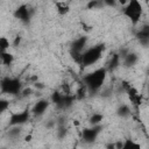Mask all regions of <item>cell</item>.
Listing matches in <instances>:
<instances>
[{"mask_svg":"<svg viewBox=\"0 0 149 149\" xmlns=\"http://www.w3.org/2000/svg\"><path fill=\"white\" fill-rule=\"evenodd\" d=\"M135 37L137 38V41L149 40V26H143V27L136 33Z\"/></svg>","mask_w":149,"mask_h":149,"instance_id":"obj_17","label":"cell"},{"mask_svg":"<svg viewBox=\"0 0 149 149\" xmlns=\"http://www.w3.org/2000/svg\"><path fill=\"white\" fill-rule=\"evenodd\" d=\"M8 108H9V101L7 99L0 98V114H2L3 112H6Z\"/></svg>","mask_w":149,"mask_h":149,"instance_id":"obj_24","label":"cell"},{"mask_svg":"<svg viewBox=\"0 0 149 149\" xmlns=\"http://www.w3.org/2000/svg\"><path fill=\"white\" fill-rule=\"evenodd\" d=\"M33 88L31 87H22V90H21V92H20V95L22 97V98H27V97H29V95H31L33 94Z\"/></svg>","mask_w":149,"mask_h":149,"instance_id":"obj_25","label":"cell"},{"mask_svg":"<svg viewBox=\"0 0 149 149\" xmlns=\"http://www.w3.org/2000/svg\"><path fill=\"white\" fill-rule=\"evenodd\" d=\"M101 1H102L104 5H106V6H108V7H115V6L118 5L116 0H101Z\"/></svg>","mask_w":149,"mask_h":149,"instance_id":"obj_28","label":"cell"},{"mask_svg":"<svg viewBox=\"0 0 149 149\" xmlns=\"http://www.w3.org/2000/svg\"><path fill=\"white\" fill-rule=\"evenodd\" d=\"M68 134L66 125H57V137L63 140Z\"/></svg>","mask_w":149,"mask_h":149,"instance_id":"obj_23","label":"cell"},{"mask_svg":"<svg viewBox=\"0 0 149 149\" xmlns=\"http://www.w3.org/2000/svg\"><path fill=\"white\" fill-rule=\"evenodd\" d=\"M31 137H33V135H31V134H28V135L24 136V141L29 142V141H31Z\"/></svg>","mask_w":149,"mask_h":149,"instance_id":"obj_31","label":"cell"},{"mask_svg":"<svg viewBox=\"0 0 149 149\" xmlns=\"http://www.w3.org/2000/svg\"><path fill=\"white\" fill-rule=\"evenodd\" d=\"M50 102L48 99H40L35 102V105L31 108V114L35 116H41L45 113V111L48 109Z\"/></svg>","mask_w":149,"mask_h":149,"instance_id":"obj_9","label":"cell"},{"mask_svg":"<svg viewBox=\"0 0 149 149\" xmlns=\"http://www.w3.org/2000/svg\"><path fill=\"white\" fill-rule=\"evenodd\" d=\"M30 120V112L28 109L21 112H13L8 119V126H23Z\"/></svg>","mask_w":149,"mask_h":149,"instance_id":"obj_5","label":"cell"},{"mask_svg":"<svg viewBox=\"0 0 149 149\" xmlns=\"http://www.w3.org/2000/svg\"><path fill=\"white\" fill-rule=\"evenodd\" d=\"M10 42L7 37L5 36H0V51H7L10 48Z\"/></svg>","mask_w":149,"mask_h":149,"instance_id":"obj_22","label":"cell"},{"mask_svg":"<svg viewBox=\"0 0 149 149\" xmlns=\"http://www.w3.org/2000/svg\"><path fill=\"white\" fill-rule=\"evenodd\" d=\"M126 92L128 93L129 100H130V102L133 104V106H135L136 108L140 107V105H141V102H142V95L139 93V91H137L135 87H133V86L130 85V86L126 90Z\"/></svg>","mask_w":149,"mask_h":149,"instance_id":"obj_10","label":"cell"},{"mask_svg":"<svg viewBox=\"0 0 149 149\" xmlns=\"http://www.w3.org/2000/svg\"><path fill=\"white\" fill-rule=\"evenodd\" d=\"M116 2H118L120 6H122V7H123V6L128 2V0H116Z\"/></svg>","mask_w":149,"mask_h":149,"instance_id":"obj_30","label":"cell"},{"mask_svg":"<svg viewBox=\"0 0 149 149\" xmlns=\"http://www.w3.org/2000/svg\"><path fill=\"white\" fill-rule=\"evenodd\" d=\"M64 95H65L64 93H62L59 91H55V92H52V94L50 97V100H51V102H54L56 105V107L59 108V106H61V104L64 99Z\"/></svg>","mask_w":149,"mask_h":149,"instance_id":"obj_16","label":"cell"},{"mask_svg":"<svg viewBox=\"0 0 149 149\" xmlns=\"http://www.w3.org/2000/svg\"><path fill=\"white\" fill-rule=\"evenodd\" d=\"M55 8H56V12L62 16L69 14V12H70V6L65 1H56L55 2Z\"/></svg>","mask_w":149,"mask_h":149,"instance_id":"obj_13","label":"cell"},{"mask_svg":"<svg viewBox=\"0 0 149 149\" xmlns=\"http://www.w3.org/2000/svg\"><path fill=\"white\" fill-rule=\"evenodd\" d=\"M141 146L136 142H134L133 140H126L122 144V149H140Z\"/></svg>","mask_w":149,"mask_h":149,"instance_id":"obj_21","label":"cell"},{"mask_svg":"<svg viewBox=\"0 0 149 149\" xmlns=\"http://www.w3.org/2000/svg\"><path fill=\"white\" fill-rule=\"evenodd\" d=\"M107 70L106 68H99L83 77V84L86 86L87 92L90 93H98L101 88L102 85L106 80L107 76Z\"/></svg>","mask_w":149,"mask_h":149,"instance_id":"obj_1","label":"cell"},{"mask_svg":"<svg viewBox=\"0 0 149 149\" xmlns=\"http://www.w3.org/2000/svg\"><path fill=\"white\" fill-rule=\"evenodd\" d=\"M104 120V115L101 113H93L90 119H88V122L91 126H95V125H100Z\"/></svg>","mask_w":149,"mask_h":149,"instance_id":"obj_18","label":"cell"},{"mask_svg":"<svg viewBox=\"0 0 149 149\" xmlns=\"http://www.w3.org/2000/svg\"><path fill=\"white\" fill-rule=\"evenodd\" d=\"M104 50H105L104 44H98V45L91 47L88 49H85L80 55V63L79 64L83 66H90L92 64H95L100 59Z\"/></svg>","mask_w":149,"mask_h":149,"instance_id":"obj_3","label":"cell"},{"mask_svg":"<svg viewBox=\"0 0 149 149\" xmlns=\"http://www.w3.org/2000/svg\"><path fill=\"white\" fill-rule=\"evenodd\" d=\"M87 44V37L86 36H80L78 38H76L72 43H71V48H70V52L71 54H81Z\"/></svg>","mask_w":149,"mask_h":149,"instance_id":"obj_8","label":"cell"},{"mask_svg":"<svg viewBox=\"0 0 149 149\" xmlns=\"http://www.w3.org/2000/svg\"><path fill=\"white\" fill-rule=\"evenodd\" d=\"M14 17L21 21L23 24H28L31 19V10L29 6L26 3H21L20 6H17L14 10Z\"/></svg>","mask_w":149,"mask_h":149,"instance_id":"obj_6","label":"cell"},{"mask_svg":"<svg viewBox=\"0 0 149 149\" xmlns=\"http://www.w3.org/2000/svg\"><path fill=\"white\" fill-rule=\"evenodd\" d=\"M120 63H121L120 55L119 54H113L111 59H109V62H108V65L106 66V70L107 71H113V70H115L120 65Z\"/></svg>","mask_w":149,"mask_h":149,"instance_id":"obj_14","label":"cell"},{"mask_svg":"<svg viewBox=\"0 0 149 149\" xmlns=\"http://www.w3.org/2000/svg\"><path fill=\"white\" fill-rule=\"evenodd\" d=\"M22 90V83L15 77H5L0 80V91L5 94L16 95Z\"/></svg>","mask_w":149,"mask_h":149,"instance_id":"obj_4","label":"cell"},{"mask_svg":"<svg viewBox=\"0 0 149 149\" xmlns=\"http://www.w3.org/2000/svg\"><path fill=\"white\" fill-rule=\"evenodd\" d=\"M21 41H22V37H21L20 35H17V36L14 37V41L12 42V45H13L14 48H16V47H19V45L21 44Z\"/></svg>","mask_w":149,"mask_h":149,"instance_id":"obj_27","label":"cell"},{"mask_svg":"<svg viewBox=\"0 0 149 149\" xmlns=\"http://www.w3.org/2000/svg\"><path fill=\"white\" fill-rule=\"evenodd\" d=\"M33 85H34V87H35V88H37V90H42V88H44V87H45V85H44L43 83L38 81V80H37V81H35Z\"/></svg>","mask_w":149,"mask_h":149,"instance_id":"obj_29","label":"cell"},{"mask_svg":"<svg viewBox=\"0 0 149 149\" xmlns=\"http://www.w3.org/2000/svg\"><path fill=\"white\" fill-rule=\"evenodd\" d=\"M21 127L22 126H9V129L7 132V135L13 139H17L21 135Z\"/></svg>","mask_w":149,"mask_h":149,"instance_id":"obj_19","label":"cell"},{"mask_svg":"<svg viewBox=\"0 0 149 149\" xmlns=\"http://www.w3.org/2000/svg\"><path fill=\"white\" fill-rule=\"evenodd\" d=\"M62 93H64V94H72L71 93V86H70V84H68V83H64V84H62Z\"/></svg>","mask_w":149,"mask_h":149,"instance_id":"obj_26","label":"cell"},{"mask_svg":"<svg viewBox=\"0 0 149 149\" xmlns=\"http://www.w3.org/2000/svg\"><path fill=\"white\" fill-rule=\"evenodd\" d=\"M14 62V55L10 54L8 50L7 51H0V64L9 66Z\"/></svg>","mask_w":149,"mask_h":149,"instance_id":"obj_12","label":"cell"},{"mask_svg":"<svg viewBox=\"0 0 149 149\" xmlns=\"http://www.w3.org/2000/svg\"><path fill=\"white\" fill-rule=\"evenodd\" d=\"M116 114H118L120 118H128V116L132 115V108H130L128 105L123 104V105H121V106L118 107Z\"/></svg>","mask_w":149,"mask_h":149,"instance_id":"obj_15","label":"cell"},{"mask_svg":"<svg viewBox=\"0 0 149 149\" xmlns=\"http://www.w3.org/2000/svg\"><path fill=\"white\" fill-rule=\"evenodd\" d=\"M121 61H122V65H123L125 68H130V66H134V65L137 63L139 56H137L135 52L128 51V52L126 54V56H125Z\"/></svg>","mask_w":149,"mask_h":149,"instance_id":"obj_11","label":"cell"},{"mask_svg":"<svg viewBox=\"0 0 149 149\" xmlns=\"http://www.w3.org/2000/svg\"><path fill=\"white\" fill-rule=\"evenodd\" d=\"M104 6L101 0H88V2L86 3V8L87 9H98L101 8Z\"/></svg>","mask_w":149,"mask_h":149,"instance_id":"obj_20","label":"cell"},{"mask_svg":"<svg viewBox=\"0 0 149 149\" xmlns=\"http://www.w3.org/2000/svg\"><path fill=\"white\" fill-rule=\"evenodd\" d=\"M142 13H143V7L140 0H128V2L122 8V14L127 19H129L134 26H136L140 22L142 17Z\"/></svg>","mask_w":149,"mask_h":149,"instance_id":"obj_2","label":"cell"},{"mask_svg":"<svg viewBox=\"0 0 149 149\" xmlns=\"http://www.w3.org/2000/svg\"><path fill=\"white\" fill-rule=\"evenodd\" d=\"M100 130H101V126L100 125H95V126H91L88 128H84L83 132H81L83 141L86 142V143H92L93 141L97 140Z\"/></svg>","mask_w":149,"mask_h":149,"instance_id":"obj_7","label":"cell"}]
</instances>
